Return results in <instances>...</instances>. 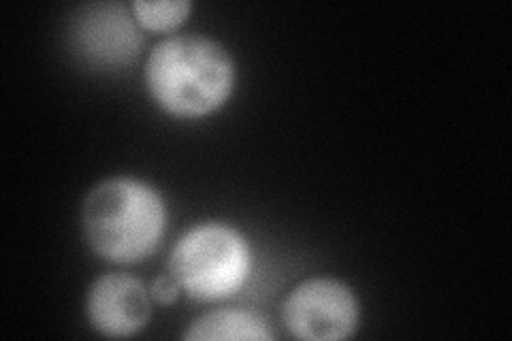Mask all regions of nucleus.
Segmentation results:
<instances>
[{"label": "nucleus", "instance_id": "nucleus-1", "mask_svg": "<svg viewBox=\"0 0 512 341\" xmlns=\"http://www.w3.org/2000/svg\"><path fill=\"white\" fill-rule=\"evenodd\" d=\"M143 79L154 103L175 118H203L229 101L235 62L227 47L203 35L163 39L146 60Z\"/></svg>", "mask_w": 512, "mask_h": 341}, {"label": "nucleus", "instance_id": "nucleus-2", "mask_svg": "<svg viewBox=\"0 0 512 341\" xmlns=\"http://www.w3.org/2000/svg\"><path fill=\"white\" fill-rule=\"evenodd\" d=\"M82 224L96 256L131 265L148 258L163 241L167 207L154 186L133 177H111L88 192Z\"/></svg>", "mask_w": 512, "mask_h": 341}, {"label": "nucleus", "instance_id": "nucleus-3", "mask_svg": "<svg viewBox=\"0 0 512 341\" xmlns=\"http://www.w3.org/2000/svg\"><path fill=\"white\" fill-rule=\"evenodd\" d=\"M169 271L192 299H229L237 295L250 278V243L229 224H199L175 243Z\"/></svg>", "mask_w": 512, "mask_h": 341}, {"label": "nucleus", "instance_id": "nucleus-4", "mask_svg": "<svg viewBox=\"0 0 512 341\" xmlns=\"http://www.w3.org/2000/svg\"><path fill=\"white\" fill-rule=\"evenodd\" d=\"M282 322L297 339H348L359 327V301L340 280L312 278L284 299Z\"/></svg>", "mask_w": 512, "mask_h": 341}, {"label": "nucleus", "instance_id": "nucleus-5", "mask_svg": "<svg viewBox=\"0 0 512 341\" xmlns=\"http://www.w3.org/2000/svg\"><path fill=\"white\" fill-rule=\"evenodd\" d=\"M86 312L92 329L105 337H131L152 316L150 290L128 273H105L88 290Z\"/></svg>", "mask_w": 512, "mask_h": 341}, {"label": "nucleus", "instance_id": "nucleus-6", "mask_svg": "<svg viewBox=\"0 0 512 341\" xmlns=\"http://www.w3.org/2000/svg\"><path fill=\"white\" fill-rule=\"evenodd\" d=\"M190 341H220V339H250L269 341L271 331L263 318L244 310H212L190 322L184 333Z\"/></svg>", "mask_w": 512, "mask_h": 341}, {"label": "nucleus", "instance_id": "nucleus-7", "mask_svg": "<svg viewBox=\"0 0 512 341\" xmlns=\"http://www.w3.org/2000/svg\"><path fill=\"white\" fill-rule=\"evenodd\" d=\"M131 11L135 20L152 32H169L178 28L192 11V3L188 0H163V3H146V0H135L131 3Z\"/></svg>", "mask_w": 512, "mask_h": 341}, {"label": "nucleus", "instance_id": "nucleus-8", "mask_svg": "<svg viewBox=\"0 0 512 341\" xmlns=\"http://www.w3.org/2000/svg\"><path fill=\"white\" fill-rule=\"evenodd\" d=\"M180 292H182V286H180L178 280L173 278L171 271L160 273L150 286V297L158 305H173L175 301L180 299Z\"/></svg>", "mask_w": 512, "mask_h": 341}]
</instances>
